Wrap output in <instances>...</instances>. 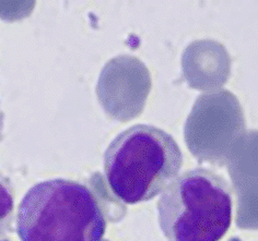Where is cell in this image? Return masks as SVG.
Listing matches in <instances>:
<instances>
[{
  "label": "cell",
  "instance_id": "6da1fadb",
  "mask_svg": "<svg viewBox=\"0 0 258 241\" xmlns=\"http://www.w3.org/2000/svg\"><path fill=\"white\" fill-rule=\"evenodd\" d=\"M177 142L150 125L132 126L104 153V174L116 198L127 204L148 202L162 193L183 166Z\"/></svg>",
  "mask_w": 258,
  "mask_h": 241
},
{
  "label": "cell",
  "instance_id": "7a4b0ae2",
  "mask_svg": "<svg viewBox=\"0 0 258 241\" xmlns=\"http://www.w3.org/2000/svg\"><path fill=\"white\" fill-rule=\"evenodd\" d=\"M16 224L21 241H102L106 230L91 189L63 178L30 188L18 206Z\"/></svg>",
  "mask_w": 258,
  "mask_h": 241
},
{
  "label": "cell",
  "instance_id": "3957f363",
  "mask_svg": "<svg viewBox=\"0 0 258 241\" xmlns=\"http://www.w3.org/2000/svg\"><path fill=\"white\" fill-rule=\"evenodd\" d=\"M157 207L167 241H220L233 219V191L223 176L198 167L177 176Z\"/></svg>",
  "mask_w": 258,
  "mask_h": 241
},
{
  "label": "cell",
  "instance_id": "277c9868",
  "mask_svg": "<svg viewBox=\"0 0 258 241\" xmlns=\"http://www.w3.org/2000/svg\"><path fill=\"white\" fill-rule=\"evenodd\" d=\"M15 219V190L11 181L0 174V239L8 237Z\"/></svg>",
  "mask_w": 258,
  "mask_h": 241
},
{
  "label": "cell",
  "instance_id": "5b68a950",
  "mask_svg": "<svg viewBox=\"0 0 258 241\" xmlns=\"http://www.w3.org/2000/svg\"><path fill=\"white\" fill-rule=\"evenodd\" d=\"M4 129H5V113L0 105V143L4 139Z\"/></svg>",
  "mask_w": 258,
  "mask_h": 241
},
{
  "label": "cell",
  "instance_id": "8992f818",
  "mask_svg": "<svg viewBox=\"0 0 258 241\" xmlns=\"http://www.w3.org/2000/svg\"><path fill=\"white\" fill-rule=\"evenodd\" d=\"M0 241H12L9 237H5V238H2L0 239Z\"/></svg>",
  "mask_w": 258,
  "mask_h": 241
},
{
  "label": "cell",
  "instance_id": "52a82bcc",
  "mask_svg": "<svg viewBox=\"0 0 258 241\" xmlns=\"http://www.w3.org/2000/svg\"><path fill=\"white\" fill-rule=\"evenodd\" d=\"M229 241H241V239L237 238V237H234V238H231Z\"/></svg>",
  "mask_w": 258,
  "mask_h": 241
}]
</instances>
